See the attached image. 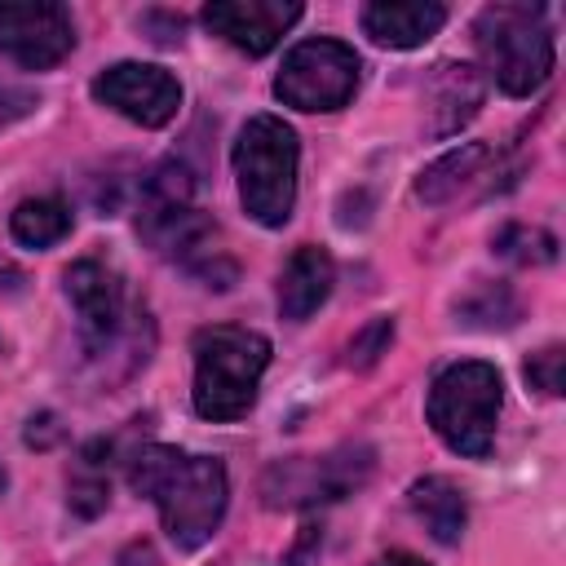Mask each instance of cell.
Returning a JSON list of instances; mask_svg holds the SVG:
<instances>
[{
    "mask_svg": "<svg viewBox=\"0 0 566 566\" xmlns=\"http://www.w3.org/2000/svg\"><path fill=\"white\" fill-rule=\"evenodd\" d=\"M35 106V93L31 88H18V84H0V128L22 119L27 111Z\"/></svg>",
    "mask_w": 566,
    "mask_h": 566,
    "instance_id": "obj_23",
    "label": "cell"
},
{
    "mask_svg": "<svg viewBox=\"0 0 566 566\" xmlns=\"http://www.w3.org/2000/svg\"><path fill=\"white\" fill-rule=\"evenodd\" d=\"M491 146L486 142H460L455 150H447L442 159H433L420 177H416V195L424 203H447L455 199L460 190H469L478 177H486V164H491Z\"/></svg>",
    "mask_w": 566,
    "mask_h": 566,
    "instance_id": "obj_16",
    "label": "cell"
},
{
    "mask_svg": "<svg viewBox=\"0 0 566 566\" xmlns=\"http://www.w3.org/2000/svg\"><path fill=\"white\" fill-rule=\"evenodd\" d=\"M447 22L438 0H371L363 4V31L385 49H416L433 40Z\"/></svg>",
    "mask_w": 566,
    "mask_h": 566,
    "instance_id": "obj_12",
    "label": "cell"
},
{
    "mask_svg": "<svg viewBox=\"0 0 566 566\" xmlns=\"http://www.w3.org/2000/svg\"><path fill=\"white\" fill-rule=\"evenodd\" d=\"M371 566H429V562H420L416 553H385V557H376Z\"/></svg>",
    "mask_w": 566,
    "mask_h": 566,
    "instance_id": "obj_25",
    "label": "cell"
},
{
    "mask_svg": "<svg viewBox=\"0 0 566 566\" xmlns=\"http://www.w3.org/2000/svg\"><path fill=\"white\" fill-rule=\"evenodd\" d=\"M106 500H111L106 473L80 469V473H75V482H71V509H75L80 517H93V513H102V509H106Z\"/></svg>",
    "mask_w": 566,
    "mask_h": 566,
    "instance_id": "obj_22",
    "label": "cell"
},
{
    "mask_svg": "<svg viewBox=\"0 0 566 566\" xmlns=\"http://www.w3.org/2000/svg\"><path fill=\"white\" fill-rule=\"evenodd\" d=\"M62 279H66V296L75 310L80 345L93 363H106L124 345L137 340V318H146V314L128 310V296H124V283L115 270H106L102 261H75Z\"/></svg>",
    "mask_w": 566,
    "mask_h": 566,
    "instance_id": "obj_6",
    "label": "cell"
},
{
    "mask_svg": "<svg viewBox=\"0 0 566 566\" xmlns=\"http://www.w3.org/2000/svg\"><path fill=\"white\" fill-rule=\"evenodd\" d=\"M332 283H336V265H332L327 248H318V243L296 248L279 274V314L287 323H305L332 296Z\"/></svg>",
    "mask_w": 566,
    "mask_h": 566,
    "instance_id": "obj_14",
    "label": "cell"
},
{
    "mask_svg": "<svg viewBox=\"0 0 566 566\" xmlns=\"http://www.w3.org/2000/svg\"><path fill=\"white\" fill-rule=\"evenodd\" d=\"M57 438H62V424H57V416H53V411L31 416V429H27V442H31V447H53Z\"/></svg>",
    "mask_w": 566,
    "mask_h": 566,
    "instance_id": "obj_24",
    "label": "cell"
},
{
    "mask_svg": "<svg viewBox=\"0 0 566 566\" xmlns=\"http://www.w3.org/2000/svg\"><path fill=\"white\" fill-rule=\"evenodd\" d=\"M495 252L517 265H548V261H557V239L539 226H504L495 234Z\"/></svg>",
    "mask_w": 566,
    "mask_h": 566,
    "instance_id": "obj_19",
    "label": "cell"
},
{
    "mask_svg": "<svg viewBox=\"0 0 566 566\" xmlns=\"http://www.w3.org/2000/svg\"><path fill=\"white\" fill-rule=\"evenodd\" d=\"M296 133L279 115H252L239 128L234 142V177H239V199L252 221L279 230L292 217L296 203Z\"/></svg>",
    "mask_w": 566,
    "mask_h": 566,
    "instance_id": "obj_5",
    "label": "cell"
},
{
    "mask_svg": "<svg viewBox=\"0 0 566 566\" xmlns=\"http://www.w3.org/2000/svg\"><path fill=\"white\" fill-rule=\"evenodd\" d=\"M93 97L142 128H164L181 106V84L150 62H115L93 80Z\"/></svg>",
    "mask_w": 566,
    "mask_h": 566,
    "instance_id": "obj_10",
    "label": "cell"
},
{
    "mask_svg": "<svg viewBox=\"0 0 566 566\" xmlns=\"http://www.w3.org/2000/svg\"><path fill=\"white\" fill-rule=\"evenodd\" d=\"M75 49V22L53 0H4L0 4V53L27 71H49Z\"/></svg>",
    "mask_w": 566,
    "mask_h": 566,
    "instance_id": "obj_9",
    "label": "cell"
},
{
    "mask_svg": "<svg viewBox=\"0 0 566 566\" xmlns=\"http://www.w3.org/2000/svg\"><path fill=\"white\" fill-rule=\"evenodd\" d=\"M128 482L137 495H146L159 517L168 539L181 553L203 548L226 513L230 500V482H226V464L212 455H186L177 447H142L128 464Z\"/></svg>",
    "mask_w": 566,
    "mask_h": 566,
    "instance_id": "obj_1",
    "label": "cell"
},
{
    "mask_svg": "<svg viewBox=\"0 0 566 566\" xmlns=\"http://www.w3.org/2000/svg\"><path fill=\"white\" fill-rule=\"evenodd\" d=\"M500 402H504V380L491 363L469 358V363H451L433 376L429 385V424L433 433L469 460H486L491 442H495V420H500Z\"/></svg>",
    "mask_w": 566,
    "mask_h": 566,
    "instance_id": "obj_4",
    "label": "cell"
},
{
    "mask_svg": "<svg viewBox=\"0 0 566 566\" xmlns=\"http://www.w3.org/2000/svg\"><path fill=\"white\" fill-rule=\"evenodd\" d=\"M199 18L212 35H221L239 53L261 57L301 18V4L296 0H212V4H203Z\"/></svg>",
    "mask_w": 566,
    "mask_h": 566,
    "instance_id": "obj_11",
    "label": "cell"
},
{
    "mask_svg": "<svg viewBox=\"0 0 566 566\" xmlns=\"http://www.w3.org/2000/svg\"><path fill=\"white\" fill-rule=\"evenodd\" d=\"M4 482H9V473H4V469H0V491H4Z\"/></svg>",
    "mask_w": 566,
    "mask_h": 566,
    "instance_id": "obj_27",
    "label": "cell"
},
{
    "mask_svg": "<svg viewBox=\"0 0 566 566\" xmlns=\"http://www.w3.org/2000/svg\"><path fill=\"white\" fill-rule=\"evenodd\" d=\"M389 340H394V318L389 314H380V318H371L363 332H354V340H349V367H371L380 354H389Z\"/></svg>",
    "mask_w": 566,
    "mask_h": 566,
    "instance_id": "obj_20",
    "label": "cell"
},
{
    "mask_svg": "<svg viewBox=\"0 0 566 566\" xmlns=\"http://www.w3.org/2000/svg\"><path fill=\"white\" fill-rule=\"evenodd\" d=\"M526 385L548 398L562 394V345H544L539 354L526 358Z\"/></svg>",
    "mask_w": 566,
    "mask_h": 566,
    "instance_id": "obj_21",
    "label": "cell"
},
{
    "mask_svg": "<svg viewBox=\"0 0 566 566\" xmlns=\"http://www.w3.org/2000/svg\"><path fill=\"white\" fill-rule=\"evenodd\" d=\"M486 75L509 97H531L553 71V27L544 4H486L473 22Z\"/></svg>",
    "mask_w": 566,
    "mask_h": 566,
    "instance_id": "obj_3",
    "label": "cell"
},
{
    "mask_svg": "<svg viewBox=\"0 0 566 566\" xmlns=\"http://www.w3.org/2000/svg\"><path fill=\"white\" fill-rule=\"evenodd\" d=\"M411 513L424 522V531L438 539V544H460L464 535V522H469V504H464V491L451 482V478H416L411 491Z\"/></svg>",
    "mask_w": 566,
    "mask_h": 566,
    "instance_id": "obj_15",
    "label": "cell"
},
{
    "mask_svg": "<svg viewBox=\"0 0 566 566\" xmlns=\"http://www.w3.org/2000/svg\"><path fill=\"white\" fill-rule=\"evenodd\" d=\"M424 111H429V133L433 137H451L460 133L478 106H482V75L464 62H442L433 66L429 75V88H424Z\"/></svg>",
    "mask_w": 566,
    "mask_h": 566,
    "instance_id": "obj_13",
    "label": "cell"
},
{
    "mask_svg": "<svg viewBox=\"0 0 566 566\" xmlns=\"http://www.w3.org/2000/svg\"><path fill=\"white\" fill-rule=\"evenodd\" d=\"M9 230H13V239L22 248H53V243H62L71 234V208L62 199H53V195L22 199L13 208V217H9Z\"/></svg>",
    "mask_w": 566,
    "mask_h": 566,
    "instance_id": "obj_17",
    "label": "cell"
},
{
    "mask_svg": "<svg viewBox=\"0 0 566 566\" xmlns=\"http://www.w3.org/2000/svg\"><path fill=\"white\" fill-rule=\"evenodd\" d=\"M270 340L252 327L217 323L195 336V411L203 420H239L256 402Z\"/></svg>",
    "mask_w": 566,
    "mask_h": 566,
    "instance_id": "obj_2",
    "label": "cell"
},
{
    "mask_svg": "<svg viewBox=\"0 0 566 566\" xmlns=\"http://www.w3.org/2000/svg\"><path fill=\"white\" fill-rule=\"evenodd\" d=\"M18 283H22V274L9 261H0V292H18Z\"/></svg>",
    "mask_w": 566,
    "mask_h": 566,
    "instance_id": "obj_26",
    "label": "cell"
},
{
    "mask_svg": "<svg viewBox=\"0 0 566 566\" xmlns=\"http://www.w3.org/2000/svg\"><path fill=\"white\" fill-rule=\"evenodd\" d=\"M354 88L358 53L340 40H301L274 75V97L296 111H340Z\"/></svg>",
    "mask_w": 566,
    "mask_h": 566,
    "instance_id": "obj_7",
    "label": "cell"
},
{
    "mask_svg": "<svg viewBox=\"0 0 566 566\" xmlns=\"http://www.w3.org/2000/svg\"><path fill=\"white\" fill-rule=\"evenodd\" d=\"M371 473V447H340L323 460H283L265 473V504H327L358 491Z\"/></svg>",
    "mask_w": 566,
    "mask_h": 566,
    "instance_id": "obj_8",
    "label": "cell"
},
{
    "mask_svg": "<svg viewBox=\"0 0 566 566\" xmlns=\"http://www.w3.org/2000/svg\"><path fill=\"white\" fill-rule=\"evenodd\" d=\"M522 314L517 296L504 287V283H482L473 287L464 301H455V318L464 327H482V332H495V327H513Z\"/></svg>",
    "mask_w": 566,
    "mask_h": 566,
    "instance_id": "obj_18",
    "label": "cell"
}]
</instances>
